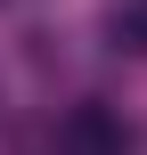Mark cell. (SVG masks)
Returning <instances> with one entry per match:
<instances>
[{
	"mask_svg": "<svg viewBox=\"0 0 147 155\" xmlns=\"http://www.w3.org/2000/svg\"><path fill=\"white\" fill-rule=\"evenodd\" d=\"M57 155H131V123H123V106H98V98L65 106V123H57Z\"/></svg>",
	"mask_w": 147,
	"mask_h": 155,
	"instance_id": "6da1fadb",
	"label": "cell"
},
{
	"mask_svg": "<svg viewBox=\"0 0 147 155\" xmlns=\"http://www.w3.org/2000/svg\"><path fill=\"white\" fill-rule=\"evenodd\" d=\"M106 41L123 57H147V0H115L106 8Z\"/></svg>",
	"mask_w": 147,
	"mask_h": 155,
	"instance_id": "7a4b0ae2",
	"label": "cell"
}]
</instances>
